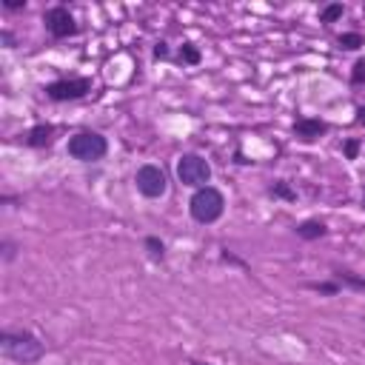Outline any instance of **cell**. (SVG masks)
<instances>
[{
    "instance_id": "cell-7",
    "label": "cell",
    "mask_w": 365,
    "mask_h": 365,
    "mask_svg": "<svg viewBox=\"0 0 365 365\" xmlns=\"http://www.w3.org/2000/svg\"><path fill=\"white\" fill-rule=\"evenodd\" d=\"M43 23H46V32L52 35L55 40H66L71 35H78V20L66 6H52L43 12Z\"/></svg>"
},
{
    "instance_id": "cell-6",
    "label": "cell",
    "mask_w": 365,
    "mask_h": 365,
    "mask_svg": "<svg viewBox=\"0 0 365 365\" xmlns=\"http://www.w3.org/2000/svg\"><path fill=\"white\" fill-rule=\"evenodd\" d=\"M91 91V80L89 78H66V80H55L46 86V97L55 103H66V100H80Z\"/></svg>"
},
{
    "instance_id": "cell-15",
    "label": "cell",
    "mask_w": 365,
    "mask_h": 365,
    "mask_svg": "<svg viewBox=\"0 0 365 365\" xmlns=\"http://www.w3.org/2000/svg\"><path fill=\"white\" fill-rule=\"evenodd\" d=\"M180 60L188 63V66H197V63H200V48L194 46V43H186V46L180 48Z\"/></svg>"
},
{
    "instance_id": "cell-1",
    "label": "cell",
    "mask_w": 365,
    "mask_h": 365,
    "mask_svg": "<svg viewBox=\"0 0 365 365\" xmlns=\"http://www.w3.org/2000/svg\"><path fill=\"white\" fill-rule=\"evenodd\" d=\"M0 346L3 354L20 365H32L46 354V346L32 334V331H3L0 334Z\"/></svg>"
},
{
    "instance_id": "cell-8",
    "label": "cell",
    "mask_w": 365,
    "mask_h": 365,
    "mask_svg": "<svg viewBox=\"0 0 365 365\" xmlns=\"http://www.w3.org/2000/svg\"><path fill=\"white\" fill-rule=\"evenodd\" d=\"M326 132H328V123H326V120H317V117H297V123H294V134L303 143L320 140Z\"/></svg>"
},
{
    "instance_id": "cell-21",
    "label": "cell",
    "mask_w": 365,
    "mask_h": 365,
    "mask_svg": "<svg viewBox=\"0 0 365 365\" xmlns=\"http://www.w3.org/2000/svg\"><path fill=\"white\" fill-rule=\"evenodd\" d=\"M154 57H168V46L166 43H157L154 46Z\"/></svg>"
},
{
    "instance_id": "cell-20",
    "label": "cell",
    "mask_w": 365,
    "mask_h": 365,
    "mask_svg": "<svg viewBox=\"0 0 365 365\" xmlns=\"http://www.w3.org/2000/svg\"><path fill=\"white\" fill-rule=\"evenodd\" d=\"M3 6L6 9H23L26 6V0H3Z\"/></svg>"
},
{
    "instance_id": "cell-4",
    "label": "cell",
    "mask_w": 365,
    "mask_h": 365,
    "mask_svg": "<svg viewBox=\"0 0 365 365\" xmlns=\"http://www.w3.org/2000/svg\"><path fill=\"white\" fill-rule=\"evenodd\" d=\"M177 177L183 186L191 188H206L211 180V166L200 157V154H183L177 163Z\"/></svg>"
},
{
    "instance_id": "cell-19",
    "label": "cell",
    "mask_w": 365,
    "mask_h": 365,
    "mask_svg": "<svg viewBox=\"0 0 365 365\" xmlns=\"http://www.w3.org/2000/svg\"><path fill=\"white\" fill-rule=\"evenodd\" d=\"M357 152H359V140H348L346 143V157L348 160H357Z\"/></svg>"
},
{
    "instance_id": "cell-18",
    "label": "cell",
    "mask_w": 365,
    "mask_h": 365,
    "mask_svg": "<svg viewBox=\"0 0 365 365\" xmlns=\"http://www.w3.org/2000/svg\"><path fill=\"white\" fill-rule=\"evenodd\" d=\"M311 288L320 291V294H337V291H339L337 283H311Z\"/></svg>"
},
{
    "instance_id": "cell-12",
    "label": "cell",
    "mask_w": 365,
    "mask_h": 365,
    "mask_svg": "<svg viewBox=\"0 0 365 365\" xmlns=\"http://www.w3.org/2000/svg\"><path fill=\"white\" fill-rule=\"evenodd\" d=\"M343 12H346L343 3H328V6L320 12V23H337L339 17H343Z\"/></svg>"
},
{
    "instance_id": "cell-25",
    "label": "cell",
    "mask_w": 365,
    "mask_h": 365,
    "mask_svg": "<svg viewBox=\"0 0 365 365\" xmlns=\"http://www.w3.org/2000/svg\"><path fill=\"white\" fill-rule=\"evenodd\" d=\"M362 208H365V194H362Z\"/></svg>"
},
{
    "instance_id": "cell-23",
    "label": "cell",
    "mask_w": 365,
    "mask_h": 365,
    "mask_svg": "<svg viewBox=\"0 0 365 365\" xmlns=\"http://www.w3.org/2000/svg\"><path fill=\"white\" fill-rule=\"evenodd\" d=\"M357 123L365 126V106H359V112H357Z\"/></svg>"
},
{
    "instance_id": "cell-22",
    "label": "cell",
    "mask_w": 365,
    "mask_h": 365,
    "mask_svg": "<svg viewBox=\"0 0 365 365\" xmlns=\"http://www.w3.org/2000/svg\"><path fill=\"white\" fill-rule=\"evenodd\" d=\"M3 249H6V254H3V257H6V260H12V257H15V246H12V242H3Z\"/></svg>"
},
{
    "instance_id": "cell-5",
    "label": "cell",
    "mask_w": 365,
    "mask_h": 365,
    "mask_svg": "<svg viewBox=\"0 0 365 365\" xmlns=\"http://www.w3.org/2000/svg\"><path fill=\"white\" fill-rule=\"evenodd\" d=\"M134 183H137V191L143 194V197H149V200H157L166 194L168 188V180H166V172L160 166L154 163H145L137 168V175H134Z\"/></svg>"
},
{
    "instance_id": "cell-14",
    "label": "cell",
    "mask_w": 365,
    "mask_h": 365,
    "mask_svg": "<svg viewBox=\"0 0 365 365\" xmlns=\"http://www.w3.org/2000/svg\"><path fill=\"white\" fill-rule=\"evenodd\" d=\"M145 251H149L152 260H163V257H166L163 240H157V237H145Z\"/></svg>"
},
{
    "instance_id": "cell-9",
    "label": "cell",
    "mask_w": 365,
    "mask_h": 365,
    "mask_svg": "<svg viewBox=\"0 0 365 365\" xmlns=\"http://www.w3.org/2000/svg\"><path fill=\"white\" fill-rule=\"evenodd\" d=\"M52 140H55V126L48 123H40L26 134V145H32V149H46V145H52Z\"/></svg>"
},
{
    "instance_id": "cell-24",
    "label": "cell",
    "mask_w": 365,
    "mask_h": 365,
    "mask_svg": "<svg viewBox=\"0 0 365 365\" xmlns=\"http://www.w3.org/2000/svg\"><path fill=\"white\" fill-rule=\"evenodd\" d=\"M191 365H211V362H191Z\"/></svg>"
},
{
    "instance_id": "cell-10",
    "label": "cell",
    "mask_w": 365,
    "mask_h": 365,
    "mask_svg": "<svg viewBox=\"0 0 365 365\" xmlns=\"http://www.w3.org/2000/svg\"><path fill=\"white\" fill-rule=\"evenodd\" d=\"M326 223H320V220H305V223H300L297 226V237L300 240H320V237H326Z\"/></svg>"
},
{
    "instance_id": "cell-11",
    "label": "cell",
    "mask_w": 365,
    "mask_h": 365,
    "mask_svg": "<svg viewBox=\"0 0 365 365\" xmlns=\"http://www.w3.org/2000/svg\"><path fill=\"white\" fill-rule=\"evenodd\" d=\"M339 48H348V52H357L359 46H365V37L359 32H346V35H339Z\"/></svg>"
},
{
    "instance_id": "cell-2",
    "label": "cell",
    "mask_w": 365,
    "mask_h": 365,
    "mask_svg": "<svg viewBox=\"0 0 365 365\" xmlns=\"http://www.w3.org/2000/svg\"><path fill=\"white\" fill-rule=\"evenodd\" d=\"M188 211H191L194 220L203 223V226L217 223V220L223 217V211H226V197H223V191H217L214 186L197 188V191L191 194V200H188Z\"/></svg>"
},
{
    "instance_id": "cell-3",
    "label": "cell",
    "mask_w": 365,
    "mask_h": 365,
    "mask_svg": "<svg viewBox=\"0 0 365 365\" xmlns=\"http://www.w3.org/2000/svg\"><path fill=\"white\" fill-rule=\"evenodd\" d=\"M66 152H69V157H75L80 163H97V160L106 157L109 143H106L103 134H97V132H78L69 140Z\"/></svg>"
},
{
    "instance_id": "cell-16",
    "label": "cell",
    "mask_w": 365,
    "mask_h": 365,
    "mask_svg": "<svg viewBox=\"0 0 365 365\" xmlns=\"http://www.w3.org/2000/svg\"><path fill=\"white\" fill-rule=\"evenodd\" d=\"M351 83H354V86H362V83H365V57H359V60L354 63V69H351Z\"/></svg>"
},
{
    "instance_id": "cell-13",
    "label": "cell",
    "mask_w": 365,
    "mask_h": 365,
    "mask_svg": "<svg viewBox=\"0 0 365 365\" xmlns=\"http://www.w3.org/2000/svg\"><path fill=\"white\" fill-rule=\"evenodd\" d=\"M271 194H274V197H280V200H288V203H294V200H297V194L291 191V186H288L285 180H274Z\"/></svg>"
},
{
    "instance_id": "cell-17",
    "label": "cell",
    "mask_w": 365,
    "mask_h": 365,
    "mask_svg": "<svg viewBox=\"0 0 365 365\" xmlns=\"http://www.w3.org/2000/svg\"><path fill=\"white\" fill-rule=\"evenodd\" d=\"M337 277H339V283H348L351 288H359V291H365V280L354 277L351 271H337Z\"/></svg>"
}]
</instances>
